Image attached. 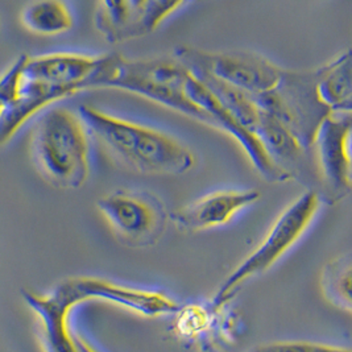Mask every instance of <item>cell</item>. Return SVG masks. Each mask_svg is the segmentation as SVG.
<instances>
[{"instance_id":"cell-1","label":"cell","mask_w":352,"mask_h":352,"mask_svg":"<svg viewBox=\"0 0 352 352\" xmlns=\"http://www.w3.org/2000/svg\"><path fill=\"white\" fill-rule=\"evenodd\" d=\"M78 115L89 133L126 166L143 175L181 176L192 170V151L170 135L82 104Z\"/></svg>"},{"instance_id":"cell-2","label":"cell","mask_w":352,"mask_h":352,"mask_svg":"<svg viewBox=\"0 0 352 352\" xmlns=\"http://www.w3.org/2000/svg\"><path fill=\"white\" fill-rule=\"evenodd\" d=\"M89 131L64 107L45 112L33 129L31 149L40 175L57 189H80L90 175Z\"/></svg>"},{"instance_id":"cell-3","label":"cell","mask_w":352,"mask_h":352,"mask_svg":"<svg viewBox=\"0 0 352 352\" xmlns=\"http://www.w3.org/2000/svg\"><path fill=\"white\" fill-rule=\"evenodd\" d=\"M188 67L178 60H129L118 53L106 54L96 89H118L144 96L188 118L215 127L214 120L185 93Z\"/></svg>"},{"instance_id":"cell-4","label":"cell","mask_w":352,"mask_h":352,"mask_svg":"<svg viewBox=\"0 0 352 352\" xmlns=\"http://www.w3.org/2000/svg\"><path fill=\"white\" fill-rule=\"evenodd\" d=\"M320 204L318 194L306 190L292 205H289L276 219L256 250L245 257L228 274L223 284H221L211 300V305L214 307L227 306L238 294L243 284L270 271L302 238L305 231L316 218Z\"/></svg>"},{"instance_id":"cell-5","label":"cell","mask_w":352,"mask_h":352,"mask_svg":"<svg viewBox=\"0 0 352 352\" xmlns=\"http://www.w3.org/2000/svg\"><path fill=\"white\" fill-rule=\"evenodd\" d=\"M320 67L284 69L281 80L273 90L251 96L263 111L284 124L307 149H313L322 124L334 113L320 96Z\"/></svg>"},{"instance_id":"cell-6","label":"cell","mask_w":352,"mask_h":352,"mask_svg":"<svg viewBox=\"0 0 352 352\" xmlns=\"http://www.w3.org/2000/svg\"><path fill=\"white\" fill-rule=\"evenodd\" d=\"M96 208L116 241L131 248L156 245L170 222L164 202L144 190H112L96 201Z\"/></svg>"},{"instance_id":"cell-7","label":"cell","mask_w":352,"mask_h":352,"mask_svg":"<svg viewBox=\"0 0 352 352\" xmlns=\"http://www.w3.org/2000/svg\"><path fill=\"white\" fill-rule=\"evenodd\" d=\"M176 58L186 67H198L218 80L256 96L273 90L284 69L268 58L248 52H205L189 47L176 49Z\"/></svg>"},{"instance_id":"cell-8","label":"cell","mask_w":352,"mask_h":352,"mask_svg":"<svg viewBox=\"0 0 352 352\" xmlns=\"http://www.w3.org/2000/svg\"><path fill=\"white\" fill-rule=\"evenodd\" d=\"M53 290L72 307L87 301H103L151 318L175 316L182 309L173 298L159 290L129 288L100 277L66 278Z\"/></svg>"},{"instance_id":"cell-9","label":"cell","mask_w":352,"mask_h":352,"mask_svg":"<svg viewBox=\"0 0 352 352\" xmlns=\"http://www.w3.org/2000/svg\"><path fill=\"white\" fill-rule=\"evenodd\" d=\"M186 4L168 0H104L96 4L94 24L104 40L120 44L153 32Z\"/></svg>"},{"instance_id":"cell-10","label":"cell","mask_w":352,"mask_h":352,"mask_svg":"<svg viewBox=\"0 0 352 352\" xmlns=\"http://www.w3.org/2000/svg\"><path fill=\"white\" fill-rule=\"evenodd\" d=\"M342 115L336 116L334 112L324 120L313 146L323 186L322 202L327 205L342 201L352 189V115Z\"/></svg>"},{"instance_id":"cell-11","label":"cell","mask_w":352,"mask_h":352,"mask_svg":"<svg viewBox=\"0 0 352 352\" xmlns=\"http://www.w3.org/2000/svg\"><path fill=\"white\" fill-rule=\"evenodd\" d=\"M185 93L194 104L206 112L214 120L217 129H222L241 144L257 172L267 181L277 184L292 179L280 166L274 164L256 135L241 126L235 116L227 111L218 99L208 91V87L192 76L190 70L185 80Z\"/></svg>"},{"instance_id":"cell-12","label":"cell","mask_w":352,"mask_h":352,"mask_svg":"<svg viewBox=\"0 0 352 352\" xmlns=\"http://www.w3.org/2000/svg\"><path fill=\"white\" fill-rule=\"evenodd\" d=\"M106 61V56H85L77 53H49L30 56L24 74L70 91L72 96L96 89V80Z\"/></svg>"},{"instance_id":"cell-13","label":"cell","mask_w":352,"mask_h":352,"mask_svg":"<svg viewBox=\"0 0 352 352\" xmlns=\"http://www.w3.org/2000/svg\"><path fill=\"white\" fill-rule=\"evenodd\" d=\"M257 190H226L208 194L170 212V222L185 232H201L230 223L243 208L258 201Z\"/></svg>"},{"instance_id":"cell-14","label":"cell","mask_w":352,"mask_h":352,"mask_svg":"<svg viewBox=\"0 0 352 352\" xmlns=\"http://www.w3.org/2000/svg\"><path fill=\"white\" fill-rule=\"evenodd\" d=\"M20 293L41 323L47 352H78L74 333L70 330L67 320L73 307L53 290L48 294H40L23 289Z\"/></svg>"},{"instance_id":"cell-15","label":"cell","mask_w":352,"mask_h":352,"mask_svg":"<svg viewBox=\"0 0 352 352\" xmlns=\"http://www.w3.org/2000/svg\"><path fill=\"white\" fill-rule=\"evenodd\" d=\"M21 24L30 32L56 36L74 27V17L64 1H34L21 11Z\"/></svg>"},{"instance_id":"cell-16","label":"cell","mask_w":352,"mask_h":352,"mask_svg":"<svg viewBox=\"0 0 352 352\" xmlns=\"http://www.w3.org/2000/svg\"><path fill=\"white\" fill-rule=\"evenodd\" d=\"M320 94L334 111L352 99V48L320 66Z\"/></svg>"},{"instance_id":"cell-17","label":"cell","mask_w":352,"mask_h":352,"mask_svg":"<svg viewBox=\"0 0 352 352\" xmlns=\"http://www.w3.org/2000/svg\"><path fill=\"white\" fill-rule=\"evenodd\" d=\"M320 290L330 304L352 313V252L336 257L323 267Z\"/></svg>"},{"instance_id":"cell-18","label":"cell","mask_w":352,"mask_h":352,"mask_svg":"<svg viewBox=\"0 0 352 352\" xmlns=\"http://www.w3.org/2000/svg\"><path fill=\"white\" fill-rule=\"evenodd\" d=\"M251 352H352L351 349L307 340H288L261 344Z\"/></svg>"},{"instance_id":"cell-19","label":"cell","mask_w":352,"mask_h":352,"mask_svg":"<svg viewBox=\"0 0 352 352\" xmlns=\"http://www.w3.org/2000/svg\"><path fill=\"white\" fill-rule=\"evenodd\" d=\"M74 338H76V344H77V351L78 352H98L96 350H94V347L93 346H90L87 342H86V339H83L82 336H78V334H74Z\"/></svg>"},{"instance_id":"cell-20","label":"cell","mask_w":352,"mask_h":352,"mask_svg":"<svg viewBox=\"0 0 352 352\" xmlns=\"http://www.w3.org/2000/svg\"><path fill=\"white\" fill-rule=\"evenodd\" d=\"M350 156H351V178H352V135H351V140H350Z\"/></svg>"}]
</instances>
